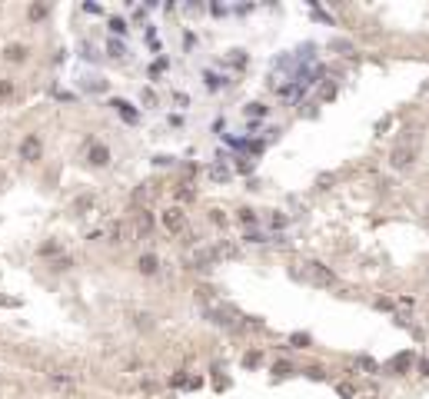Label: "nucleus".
<instances>
[{"instance_id":"obj_3","label":"nucleus","mask_w":429,"mask_h":399,"mask_svg":"<svg viewBox=\"0 0 429 399\" xmlns=\"http://www.w3.org/2000/svg\"><path fill=\"white\" fill-rule=\"evenodd\" d=\"M150 230H153V213H150V210H136V213H133V233H136V239H147V236H150Z\"/></svg>"},{"instance_id":"obj_2","label":"nucleus","mask_w":429,"mask_h":399,"mask_svg":"<svg viewBox=\"0 0 429 399\" xmlns=\"http://www.w3.org/2000/svg\"><path fill=\"white\" fill-rule=\"evenodd\" d=\"M40 153H43V143H40V136H37V133L24 136V143H20V160H27V163H37Z\"/></svg>"},{"instance_id":"obj_10","label":"nucleus","mask_w":429,"mask_h":399,"mask_svg":"<svg viewBox=\"0 0 429 399\" xmlns=\"http://www.w3.org/2000/svg\"><path fill=\"white\" fill-rule=\"evenodd\" d=\"M110 243H123V226L110 223Z\"/></svg>"},{"instance_id":"obj_9","label":"nucleus","mask_w":429,"mask_h":399,"mask_svg":"<svg viewBox=\"0 0 429 399\" xmlns=\"http://www.w3.org/2000/svg\"><path fill=\"white\" fill-rule=\"evenodd\" d=\"M147 200H150V186H136L133 190V207H143Z\"/></svg>"},{"instance_id":"obj_12","label":"nucleus","mask_w":429,"mask_h":399,"mask_svg":"<svg viewBox=\"0 0 429 399\" xmlns=\"http://www.w3.org/2000/svg\"><path fill=\"white\" fill-rule=\"evenodd\" d=\"M14 93V80H0V100H7Z\"/></svg>"},{"instance_id":"obj_15","label":"nucleus","mask_w":429,"mask_h":399,"mask_svg":"<svg viewBox=\"0 0 429 399\" xmlns=\"http://www.w3.org/2000/svg\"><path fill=\"white\" fill-rule=\"evenodd\" d=\"M40 253H43V256H50V253H60V246H57V243H43V246H40Z\"/></svg>"},{"instance_id":"obj_14","label":"nucleus","mask_w":429,"mask_h":399,"mask_svg":"<svg viewBox=\"0 0 429 399\" xmlns=\"http://www.w3.org/2000/svg\"><path fill=\"white\" fill-rule=\"evenodd\" d=\"M90 207H93V196H80L77 200V210H90Z\"/></svg>"},{"instance_id":"obj_16","label":"nucleus","mask_w":429,"mask_h":399,"mask_svg":"<svg viewBox=\"0 0 429 399\" xmlns=\"http://www.w3.org/2000/svg\"><path fill=\"white\" fill-rule=\"evenodd\" d=\"M210 176H213V180H226V170L223 167H210Z\"/></svg>"},{"instance_id":"obj_4","label":"nucleus","mask_w":429,"mask_h":399,"mask_svg":"<svg viewBox=\"0 0 429 399\" xmlns=\"http://www.w3.org/2000/svg\"><path fill=\"white\" fill-rule=\"evenodd\" d=\"M310 276H313L316 286H336V273L323 263H310Z\"/></svg>"},{"instance_id":"obj_5","label":"nucleus","mask_w":429,"mask_h":399,"mask_svg":"<svg viewBox=\"0 0 429 399\" xmlns=\"http://www.w3.org/2000/svg\"><path fill=\"white\" fill-rule=\"evenodd\" d=\"M163 226H167L170 233H180L183 226H186V213H183V210H167V213H163Z\"/></svg>"},{"instance_id":"obj_24","label":"nucleus","mask_w":429,"mask_h":399,"mask_svg":"<svg viewBox=\"0 0 429 399\" xmlns=\"http://www.w3.org/2000/svg\"><path fill=\"white\" fill-rule=\"evenodd\" d=\"M419 373H422V376H426V379H429V359H419Z\"/></svg>"},{"instance_id":"obj_7","label":"nucleus","mask_w":429,"mask_h":399,"mask_svg":"<svg viewBox=\"0 0 429 399\" xmlns=\"http://www.w3.org/2000/svg\"><path fill=\"white\" fill-rule=\"evenodd\" d=\"M136 266H140V273H143V276H153V273L160 270V260H157L153 253H143V256H140V263H136Z\"/></svg>"},{"instance_id":"obj_19","label":"nucleus","mask_w":429,"mask_h":399,"mask_svg":"<svg viewBox=\"0 0 429 399\" xmlns=\"http://www.w3.org/2000/svg\"><path fill=\"white\" fill-rule=\"evenodd\" d=\"M293 343L300 346V350H306V343H310V336H303V333H300V336H293Z\"/></svg>"},{"instance_id":"obj_8","label":"nucleus","mask_w":429,"mask_h":399,"mask_svg":"<svg viewBox=\"0 0 429 399\" xmlns=\"http://www.w3.org/2000/svg\"><path fill=\"white\" fill-rule=\"evenodd\" d=\"M4 57H7L10 64H24V60H27V47H20V43H10V47L4 50Z\"/></svg>"},{"instance_id":"obj_22","label":"nucleus","mask_w":429,"mask_h":399,"mask_svg":"<svg viewBox=\"0 0 429 399\" xmlns=\"http://www.w3.org/2000/svg\"><path fill=\"white\" fill-rule=\"evenodd\" d=\"M256 363H260V353L253 350V353H250V356H247V366H256Z\"/></svg>"},{"instance_id":"obj_20","label":"nucleus","mask_w":429,"mask_h":399,"mask_svg":"<svg viewBox=\"0 0 429 399\" xmlns=\"http://www.w3.org/2000/svg\"><path fill=\"white\" fill-rule=\"evenodd\" d=\"M240 220H243V223H253L256 216H253V213H250V210H240Z\"/></svg>"},{"instance_id":"obj_23","label":"nucleus","mask_w":429,"mask_h":399,"mask_svg":"<svg viewBox=\"0 0 429 399\" xmlns=\"http://www.w3.org/2000/svg\"><path fill=\"white\" fill-rule=\"evenodd\" d=\"M306 376H313V379H319V376H323V369H319V366H310V369H306Z\"/></svg>"},{"instance_id":"obj_21","label":"nucleus","mask_w":429,"mask_h":399,"mask_svg":"<svg viewBox=\"0 0 429 399\" xmlns=\"http://www.w3.org/2000/svg\"><path fill=\"white\" fill-rule=\"evenodd\" d=\"M110 27H113V33H123L127 27H123V20H110Z\"/></svg>"},{"instance_id":"obj_1","label":"nucleus","mask_w":429,"mask_h":399,"mask_svg":"<svg viewBox=\"0 0 429 399\" xmlns=\"http://www.w3.org/2000/svg\"><path fill=\"white\" fill-rule=\"evenodd\" d=\"M416 157H419V146L416 143H399V146H393L390 163H393V170H409L416 163Z\"/></svg>"},{"instance_id":"obj_17","label":"nucleus","mask_w":429,"mask_h":399,"mask_svg":"<svg viewBox=\"0 0 429 399\" xmlns=\"http://www.w3.org/2000/svg\"><path fill=\"white\" fill-rule=\"evenodd\" d=\"M136 326H140V329H150V316H147V313H140V316H136Z\"/></svg>"},{"instance_id":"obj_11","label":"nucleus","mask_w":429,"mask_h":399,"mask_svg":"<svg viewBox=\"0 0 429 399\" xmlns=\"http://www.w3.org/2000/svg\"><path fill=\"white\" fill-rule=\"evenodd\" d=\"M30 17H33V20H43V17H47V4H33Z\"/></svg>"},{"instance_id":"obj_6","label":"nucleus","mask_w":429,"mask_h":399,"mask_svg":"<svg viewBox=\"0 0 429 399\" xmlns=\"http://www.w3.org/2000/svg\"><path fill=\"white\" fill-rule=\"evenodd\" d=\"M87 160L90 163H93V167H107V163H110V150H107V146H90V153H87Z\"/></svg>"},{"instance_id":"obj_18","label":"nucleus","mask_w":429,"mask_h":399,"mask_svg":"<svg viewBox=\"0 0 429 399\" xmlns=\"http://www.w3.org/2000/svg\"><path fill=\"white\" fill-rule=\"evenodd\" d=\"M247 113H250V117H256V113H266V107H260V104H250V107H247Z\"/></svg>"},{"instance_id":"obj_13","label":"nucleus","mask_w":429,"mask_h":399,"mask_svg":"<svg viewBox=\"0 0 429 399\" xmlns=\"http://www.w3.org/2000/svg\"><path fill=\"white\" fill-rule=\"evenodd\" d=\"M409 363H413V356H409V353H403L399 359H393V369H406Z\"/></svg>"}]
</instances>
